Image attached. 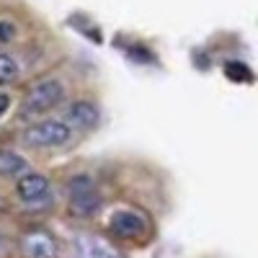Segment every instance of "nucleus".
<instances>
[{
    "mask_svg": "<svg viewBox=\"0 0 258 258\" xmlns=\"http://www.w3.org/2000/svg\"><path fill=\"white\" fill-rule=\"evenodd\" d=\"M68 258H121V253L98 235L80 232L68 245Z\"/></svg>",
    "mask_w": 258,
    "mask_h": 258,
    "instance_id": "nucleus-6",
    "label": "nucleus"
},
{
    "mask_svg": "<svg viewBox=\"0 0 258 258\" xmlns=\"http://www.w3.org/2000/svg\"><path fill=\"white\" fill-rule=\"evenodd\" d=\"M16 36V26L11 24L8 18H0V44H6V41H11Z\"/></svg>",
    "mask_w": 258,
    "mask_h": 258,
    "instance_id": "nucleus-11",
    "label": "nucleus"
},
{
    "mask_svg": "<svg viewBox=\"0 0 258 258\" xmlns=\"http://www.w3.org/2000/svg\"><path fill=\"white\" fill-rule=\"evenodd\" d=\"M18 75H21V62L8 52H0V85L18 80Z\"/></svg>",
    "mask_w": 258,
    "mask_h": 258,
    "instance_id": "nucleus-10",
    "label": "nucleus"
},
{
    "mask_svg": "<svg viewBox=\"0 0 258 258\" xmlns=\"http://www.w3.org/2000/svg\"><path fill=\"white\" fill-rule=\"evenodd\" d=\"M62 121L68 124L73 132H88V129H93L98 124V106L88 98H78L64 109Z\"/></svg>",
    "mask_w": 258,
    "mask_h": 258,
    "instance_id": "nucleus-8",
    "label": "nucleus"
},
{
    "mask_svg": "<svg viewBox=\"0 0 258 258\" xmlns=\"http://www.w3.org/2000/svg\"><path fill=\"white\" fill-rule=\"evenodd\" d=\"M18 248L24 258H57V250H59L54 235L47 230H39V227L21 235Z\"/></svg>",
    "mask_w": 258,
    "mask_h": 258,
    "instance_id": "nucleus-7",
    "label": "nucleus"
},
{
    "mask_svg": "<svg viewBox=\"0 0 258 258\" xmlns=\"http://www.w3.org/2000/svg\"><path fill=\"white\" fill-rule=\"evenodd\" d=\"M16 194L18 199L24 202L26 207L31 209H39V207H47L49 199H52V186H49V178L36 173V170H26L24 176L16 178Z\"/></svg>",
    "mask_w": 258,
    "mask_h": 258,
    "instance_id": "nucleus-5",
    "label": "nucleus"
},
{
    "mask_svg": "<svg viewBox=\"0 0 258 258\" xmlns=\"http://www.w3.org/2000/svg\"><path fill=\"white\" fill-rule=\"evenodd\" d=\"M68 207H70V214H75V217H80V220H88V217H93V214L101 212L103 197L96 188L91 176L80 173V176L68 181Z\"/></svg>",
    "mask_w": 258,
    "mask_h": 258,
    "instance_id": "nucleus-2",
    "label": "nucleus"
},
{
    "mask_svg": "<svg viewBox=\"0 0 258 258\" xmlns=\"http://www.w3.org/2000/svg\"><path fill=\"white\" fill-rule=\"evenodd\" d=\"M68 96V88L59 78H41L36 83H31L24 98H21V106H18V116L21 119H34V116H41L64 101Z\"/></svg>",
    "mask_w": 258,
    "mask_h": 258,
    "instance_id": "nucleus-1",
    "label": "nucleus"
},
{
    "mask_svg": "<svg viewBox=\"0 0 258 258\" xmlns=\"http://www.w3.org/2000/svg\"><path fill=\"white\" fill-rule=\"evenodd\" d=\"M0 250H3V235H0Z\"/></svg>",
    "mask_w": 258,
    "mask_h": 258,
    "instance_id": "nucleus-13",
    "label": "nucleus"
},
{
    "mask_svg": "<svg viewBox=\"0 0 258 258\" xmlns=\"http://www.w3.org/2000/svg\"><path fill=\"white\" fill-rule=\"evenodd\" d=\"M73 137H75V132L62 119H41V121H34L31 126H26L21 140H24L26 147L54 150V147H64Z\"/></svg>",
    "mask_w": 258,
    "mask_h": 258,
    "instance_id": "nucleus-3",
    "label": "nucleus"
},
{
    "mask_svg": "<svg viewBox=\"0 0 258 258\" xmlns=\"http://www.w3.org/2000/svg\"><path fill=\"white\" fill-rule=\"evenodd\" d=\"M8 109H11V96L0 91V119H3V116L8 114Z\"/></svg>",
    "mask_w": 258,
    "mask_h": 258,
    "instance_id": "nucleus-12",
    "label": "nucleus"
},
{
    "mask_svg": "<svg viewBox=\"0 0 258 258\" xmlns=\"http://www.w3.org/2000/svg\"><path fill=\"white\" fill-rule=\"evenodd\" d=\"M29 170V163L13 150H0V176L3 178H18Z\"/></svg>",
    "mask_w": 258,
    "mask_h": 258,
    "instance_id": "nucleus-9",
    "label": "nucleus"
},
{
    "mask_svg": "<svg viewBox=\"0 0 258 258\" xmlns=\"http://www.w3.org/2000/svg\"><path fill=\"white\" fill-rule=\"evenodd\" d=\"M109 230L119 240H140L147 235V217L135 207H119L109 214Z\"/></svg>",
    "mask_w": 258,
    "mask_h": 258,
    "instance_id": "nucleus-4",
    "label": "nucleus"
}]
</instances>
